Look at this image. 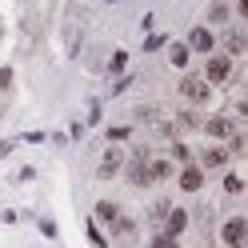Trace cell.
<instances>
[{"label":"cell","mask_w":248,"mask_h":248,"mask_svg":"<svg viewBox=\"0 0 248 248\" xmlns=\"http://www.w3.org/2000/svg\"><path fill=\"white\" fill-rule=\"evenodd\" d=\"M184 228H188V212H184V208H168V216H164V236H180Z\"/></svg>","instance_id":"30bf717a"},{"label":"cell","mask_w":248,"mask_h":248,"mask_svg":"<svg viewBox=\"0 0 248 248\" xmlns=\"http://www.w3.org/2000/svg\"><path fill=\"white\" fill-rule=\"evenodd\" d=\"M124 172H128V180L136 184V188H148L152 184V156L148 152H132L128 164H124Z\"/></svg>","instance_id":"6da1fadb"},{"label":"cell","mask_w":248,"mask_h":248,"mask_svg":"<svg viewBox=\"0 0 248 248\" xmlns=\"http://www.w3.org/2000/svg\"><path fill=\"white\" fill-rule=\"evenodd\" d=\"M84 232H88V240H92V248H108V240L100 236V228H96V224H92V220L84 224Z\"/></svg>","instance_id":"d6986e66"},{"label":"cell","mask_w":248,"mask_h":248,"mask_svg":"<svg viewBox=\"0 0 248 248\" xmlns=\"http://www.w3.org/2000/svg\"><path fill=\"white\" fill-rule=\"evenodd\" d=\"M200 184H204V168L200 164H184L180 168V188L184 192H200Z\"/></svg>","instance_id":"ba28073f"},{"label":"cell","mask_w":248,"mask_h":248,"mask_svg":"<svg viewBox=\"0 0 248 248\" xmlns=\"http://www.w3.org/2000/svg\"><path fill=\"white\" fill-rule=\"evenodd\" d=\"M232 76V56H212L204 64V84H224Z\"/></svg>","instance_id":"3957f363"},{"label":"cell","mask_w":248,"mask_h":248,"mask_svg":"<svg viewBox=\"0 0 248 248\" xmlns=\"http://www.w3.org/2000/svg\"><path fill=\"white\" fill-rule=\"evenodd\" d=\"M148 248H180V244H176V236H164V232H156V236L148 240Z\"/></svg>","instance_id":"ffe728a7"},{"label":"cell","mask_w":248,"mask_h":248,"mask_svg":"<svg viewBox=\"0 0 248 248\" xmlns=\"http://www.w3.org/2000/svg\"><path fill=\"white\" fill-rule=\"evenodd\" d=\"M120 168H124V152H116V148H108V152H104V160L96 164V176H100V180H108V176H116Z\"/></svg>","instance_id":"52a82bcc"},{"label":"cell","mask_w":248,"mask_h":248,"mask_svg":"<svg viewBox=\"0 0 248 248\" xmlns=\"http://www.w3.org/2000/svg\"><path fill=\"white\" fill-rule=\"evenodd\" d=\"M96 216H100V220H104V224H112V220H116V216H120V208L112 204V200H100V204H96Z\"/></svg>","instance_id":"5bb4252c"},{"label":"cell","mask_w":248,"mask_h":248,"mask_svg":"<svg viewBox=\"0 0 248 248\" xmlns=\"http://www.w3.org/2000/svg\"><path fill=\"white\" fill-rule=\"evenodd\" d=\"M224 44H228V52H232V56H240V52L248 48V44H244V32H236V28H232V32L224 36Z\"/></svg>","instance_id":"4fadbf2b"},{"label":"cell","mask_w":248,"mask_h":248,"mask_svg":"<svg viewBox=\"0 0 248 248\" xmlns=\"http://www.w3.org/2000/svg\"><path fill=\"white\" fill-rule=\"evenodd\" d=\"M160 216H168V204L160 200V204H152V220H160Z\"/></svg>","instance_id":"d4e9b609"},{"label":"cell","mask_w":248,"mask_h":248,"mask_svg":"<svg viewBox=\"0 0 248 248\" xmlns=\"http://www.w3.org/2000/svg\"><path fill=\"white\" fill-rule=\"evenodd\" d=\"M124 64H128V52H124V48H116V52H112V60H108V72L116 76V72H124Z\"/></svg>","instance_id":"9a60e30c"},{"label":"cell","mask_w":248,"mask_h":248,"mask_svg":"<svg viewBox=\"0 0 248 248\" xmlns=\"http://www.w3.org/2000/svg\"><path fill=\"white\" fill-rule=\"evenodd\" d=\"M168 64L172 68H188V44H168Z\"/></svg>","instance_id":"7c38bea8"},{"label":"cell","mask_w":248,"mask_h":248,"mask_svg":"<svg viewBox=\"0 0 248 248\" xmlns=\"http://www.w3.org/2000/svg\"><path fill=\"white\" fill-rule=\"evenodd\" d=\"M224 192H228V196H240V192H244V180H240L236 172H228V176H224Z\"/></svg>","instance_id":"2e32d148"},{"label":"cell","mask_w":248,"mask_h":248,"mask_svg":"<svg viewBox=\"0 0 248 248\" xmlns=\"http://www.w3.org/2000/svg\"><path fill=\"white\" fill-rule=\"evenodd\" d=\"M232 156H228V148H220V144H208L204 152H200V168L204 172H216V168H224Z\"/></svg>","instance_id":"5b68a950"},{"label":"cell","mask_w":248,"mask_h":248,"mask_svg":"<svg viewBox=\"0 0 248 248\" xmlns=\"http://www.w3.org/2000/svg\"><path fill=\"white\" fill-rule=\"evenodd\" d=\"M220 236H224L228 248H244V240H248V220H244V216H232V220H224Z\"/></svg>","instance_id":"7a4b0ae2"},{"label":"cell","mask_w":248,"mask_h":248,"mask_svg":"<svg viewBox=\"0 0 248 248\" xmlns=\"http://www.w3.org/2000/svg\"><path fill=\"white\" fill-rule=\"evenodd\" d=\"M168 172H172V164H168V160H152V180H164Z\"/></svg>","instance_id":"44dd1931"},{"label":"cell","mask_w":248,"mask_h":248,"mask_svg":"<svg viewBox=\"0 0 248 248\" xmlns=\"http://www.w3.org/2000/svg\"><path fill=\"white\" fill-rule=\"evenodd\" d=\"M0 88H4V92L12 88V68H0Z\"/></svg>","instance_id":"cb8c5ba5"},{"label":"cell","mask_w":248,"mask_h":248,"mask_svg":"<svg viewBox=\"0 0 248 248\" xmlns=\"http://www.w3.org/2000/svg\"><path fill=\"white\" fill-rule=\"evenodd\" d=\"M128 136H132L128 124H116V128H108V140H128Z\"/></svg>","instance_id":"603a6c76"},{"label":"cell","mask_w":248,"mask_h":248,"mask_svg":"<svg viewBox=\"0 0 248 248\" xmlns=\"http://www.w3.org/2000/svg\"><path fill=\"white\" fill-rule=\"evenodd\" d=\"M200 128H204L212 140H228V136L236 132V124H232L228 116H212V120H204V124H200Z\"/></svg>","instance_id":"8992f818"},{"label":"cell","mask_w":248,"mask_h":248,"mask_svg":"<svg viewBox=\"0 0 248 248\" xmlns=\"http://www.w3.org/2000/svg\"><path fill=\"white\" fill-rule=\"evenodd\" d=\"M108 228H112V236H120V240H132V236H136V224H132L124 212H120V216H116V220L108 224Z\"/></svg>","instance_id":"8fae6325"},{"label":"cell","mask_w":248,"mask_h":248,"mask_svg":"<svg viewBox=\"0 0 248 248\" xmlns=\"http://www.w3.org/2000/svg\"><path fill=\"white\" fill-rule=\"evenodd\" d=\"M164 44H168L164 32H148V36H144V52H156V48H164Z\"/></svg>","instance_id":"e0dca14e"},{"label":"cell","mask_w":248,"mask_h":248,"mask_svg":"<svg viewBox=\"0 0 248 248\" xmlns=\"http://www.w3.org/2000/svg\"><path fill=\"white\" fill-rule=\"evenodd\" d=\"M180 96L188 100V104H204L212 92H208V84H204V80H196V76H184V80H180Z\"/></svg>","instance_id":"277c9868"},{"label":"cell","mask_w":248,"mask_h":248,"mask_svg":"<svg viewBox=\"0 0 248 248\" xmlns=\"http://www.w3.org/2000/svg\"><path fill=\"white\" fill-rule=\"evenodd\" d=\"M172 156H176L180 164H192V152H188V144H180V140L172 144Z\"/></svg>","instance_id":"7402d4cb"},{"label":"cell","mask_w":248,"mask_h":248,"mask_svg":"<svg viewBox=\"0 0 248 248\" xmlns=\"http://www.w3.org/2000/svg\"><path fill=\"white\" fill-rule=\"evenodd\" d=\"M12 148H16V140H0V160H4V156H8Z\"/></svg>","instance_id":"484cf974"},{"label":"cell","mask_w":248,"mask_h":248,"mask_svg":"<svg viewBox=\"0 0 248 248\" xmlns=\"http://www.w3.org/2000/svg\"><path fill=\"white\" fill-rule=\"evenodd\" d=\"M208 20H212V24H224V20H228V4H220V0H216V4L208 8Z\"/></svg>","instance_id":"ac0fdd59"},{"label":"cell","mask_w":248,"mask_h":248,"mask_svg":"<svg viewBox=\"0 0 248 248\" xmlns=\"http://www.w3.org/2000/svg\"><path fill=\"white\" fill-rule=\"evenodd\" d=\"M212 48H216L212 28H192V36H188V52H212Z\"/></svg>","instance_id":"9c48e42d"}]
</instances>
